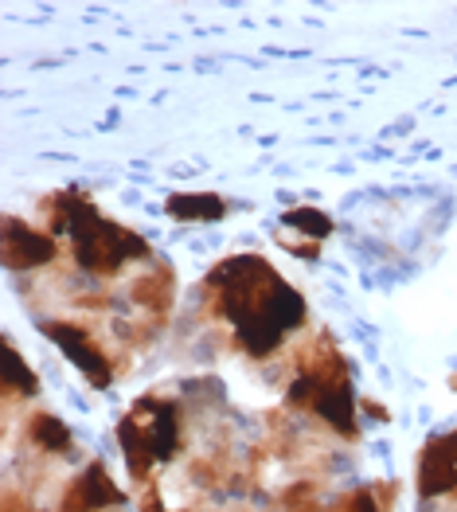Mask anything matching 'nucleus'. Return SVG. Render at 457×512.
Instances as JSON below:
<instances>
[{
    "instance_id": "nucleus-1",
    "label": "nucleus",
    "mask_w": 457,
    "mask_h": 512,
    "mask_svg": "<svg viewBox=\"0 0 457 512\" xmlns=\"http://www.w3.org/2000/svg\"><path fill=\"white\" fill-rule=\"evenodd\" d=\"M204 301L250 360L274 356L309 321L305 298L262 255H231L215 262L204 278Z\"/></svg>"
},
{
    "instance_id": "nucleus-2",
    "label": "nucleus",
    "mask_w": 457,
    "mask_h": 512,
    "mask_svg": "<svg viewBox=\"0 0 457 512\" xmlns=\"http://www.w3.org/2000/svg\"><path fill=\"white\" fill-rule=\"evenodd\" d=\"M47 215V231L59 239H71V255L90 278H114L122 274L129 262H149L153 247L125 223H114L98 212V204L79 192V188H63L55 196L43 200Z\"/></svg>"
},
{
    "instance_id": "nucleus-3",
    "label": "nucleus",
    "mask_w": 457,
    "mask_h": 512,
    "mask_svg": "<svg viewBox=\"0 0 457 512\" xmlns=\"http://www.w3.org/2000/svg\"><path fill=\"white\" fill-rule=\"evenodd\" d=\"M309 360L301 364L297 380L286 391V403L293 411H313L329 430H336L340 438H356V391H352V376L348 364L340 356L329 337H321V352H305Z\"/></svg>"
},
{
    "instance_id": "nucleus-4",
    "label": "nucleus",
    "mask_w": 457,
    "mask_h": 512,
    "mask_svg": "<svg viewBox=\"0 0 457 512\" xmlns=\"http://www.w3.org/2000/svg\"><path fill=\"white\" fill-rule=\"evenodd\" d=\"M125 466L133 481H149L153 466L172 462L180 450V411L165 395H141L118 423Z\"/></svg>"
},
{
    "instance_id": "nucleus-5",
    "label": "nucleus",
    "mask_w": 457,
    "mask_h": 512,
    "mask_svg": "<svg viewBox=\"0 0 457 512\" xmlns=\"http://www.w3.org/2000/svg\"><path fill=\"white\" fill-rule=\"evenodd\" d=\"M40 333L47 337V341H55L67 356H71V364L83 372L90 387L106 391V387L114 384L118 368H114V360L106 356V348L90 337V329H86V325L67 321V317H43Z\"/></svg>"
},
{
    "instance_id": "nucleus-6",
    "label": "nucleus",
    "mask_w": 457,
    "mask_h": 512,
    "mask_svg": "<svg viewBox=\"0 0 457 512\" xmlns=\"http://www.w3.org/2000/svg\"><path fill=\"white\" fill-rule=\"evenodd\" d=\"M59 255V239L16 215H4V262L8 270H40Z\"/></svg>"
},
{
    "instance_id": "nucleus-7",
    "label": "nucleus",
    "mask_w": 457,
    "mask_h": 512,
    "mask_svg": "<svg viewBox=\"0 0 457 512\" xmlns=\"http://www.w3.org/2000/svg\"><path fill=\"white\" fill-rule=\"evenodd\" d=\"M122 501H125V493L114 485L110 470H106L102 462H90V466L67 485V493H63V501H59V512H102V509L122 505Z\"/></svg>"
},
{
    "instance_id": "nucleus-8",
    "label": "nucleus",
    "mask_w": 457,
    "mask_h": 512,
    "mask_svg": "<svg viewBox=\"0 0 457 512\" xmlns=\"http://www.w3.org/2000/svg\"><path fill=\"white\" fill-rule=\"evenodd\" d=\"M418 493L430 501V497H446L457 493V462L454 454L446 450L442 438H430L418 454Z\"/></svg>"
},
{
    "instance_id": "nucleus-9",
    "label": "nucleus",
    "mask_w": 457,
    "mask_h": 512,
    "mask_svg": "<svg viewBox=\"0 0 457 512\" xmlns=\"http://www.w3.org/2000/svg\"><path fill=\"white\" fill-rule=\"evenodd\" d=\"M165 212L180 223H215L227 215V200L215 192H172L165 200Z\"/></svg>"
},
{
    "instance_id": "nucleus-10",
    "label": "nucleus",
    "mask_w": 457,
    "mask_h": 512,
    "mask_svg": "<svg viewBox=\"0 0 457 512\" xmlns=\"http://www.w3.org/2000/svg\"><path fill=\"white\" fill-rule=\"evenodd\" d=\"M28 442L36 450H43V454H59V458H71L75 454V434H71V427L63 419L47 415V411L28 419Z\"/></svg>"
},
{
    "instance_id": "nucleus-11",
    "label": "nucleus",
    "mask_w": 457,
    "mask_h": 512,
    "mask_svg": "<svg viewBox=\"0 0 457 512\" xmlns=\"http://www.w3.org/2000/svg\"><path fill=\"white\" fill-rule=\"evenodd\" d=\"M0 387H4V403L12 399H32L40 391V376L24 364V356L16 352V344L4 337V376H0Z\"/></svg>"
},
{
    "instance_id": "nucleus-12",
    "label": "nucleus",
    "mask_w": 457,
    "mask_h": 512,
    "mask_svg": "<svg viewBox=\"0 0 457 512\" xmlns=\"http://www.w3.org/2000/svg\"><path fill=\"white\" fill-rule=\"evenodd\" d=\"M282 227H290V231H301L309 243H321V239H329L333 235V219L321 212V208H290V212L282 215Z\"/></svg>"
},
{
    "instance_id": "nucleus-13",
    "label": "nucleus",
    "mask_w": 457,
    "mask_h": 512,
    "mask_svg": "<svg viewBox=\"0 0 457 512\" xmlns=\"http://www.w3.org/2000/svg\"><path fill=\"white\" fill-rule=\"evenodd\" d=\"M329 512H379V505H375V485L372 489H356V493H348L344 505H336V509H329Z\"/></svg>"
},
{
    "instance_id": "nucleus-14",
    "label": "nucleus",
    "mask_w": 457,
    "mask_h": 512,
    "mask_svg": "<svg viewBox=\"0 0 457 512\" xmlns=\"http://www.w3.org/2000/svg\"><path fill=\"white\" fill-rule=\"evenodd\" d=\"M141 512H168L165 505H161V489H157V485H149V481H145V501H141Z\"/></svg>"
},
{
    "instance_id": "nucleus-15",
    "label": "nucleus",
    "mask_w": 457,
    "mask_h": 512,
    "mask_svg": "<svg viewBox=\"0 0 457 512\" xmlns=\"http://www.w3.org/2000/svg\"><path fill=\"white\" fill-rule=\"evenodd\" d=\"M442 442H446V450L454 454V462H457V430H454V434H442Z\"/></svg>"
},
{
    "instance_id": "nucleus-16",
    "label": "nucleus",
    "mask_w": 457,
    "mask_h": 512,
    "mask_svg": "<svg viewBox=\"0 0 457 512\" xmlns=\"http://www.w3.org/2000/svg\"><path fill=\"white\" fill-rule=\"evenodd\" d=\"M8 512H12V505H8ZM24 512H40V509H24Z\"/></svg>"
}]
</instances>
